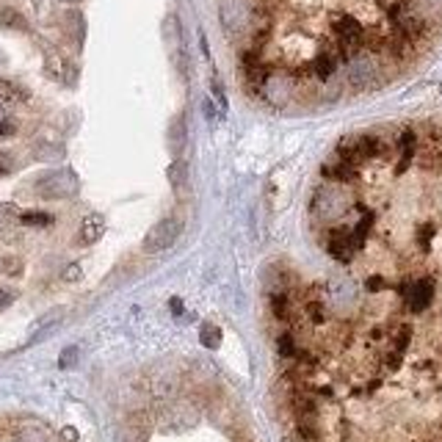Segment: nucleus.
I'll use <instances>...</instances> for the list:
<instances>
[{
    "instance_id": "obj_1",
    "label": "nucleus",
    "mask_w": 442,
    "mask_h": 442,
    "mask_svg": "<svg viewBox=\"0 0 442 442\" xmlns=\"http://www.w3.org/2000/svg\"><path fill=\"white\" fill-rule=\"evenodd\" d=\"M180 233H182V221L177 216L160 219L155 227L144 235V252H147V255H160V252L172 249L175 241L180 238Z\"/></svg>"
},
{
    "instance_id": "obj_2",
    "label": "nucleus",
    "mask_w": 442,
    "mask_h": 442,
    "mask_svg": "<svg viewBox=\"0 0 442 442\" xmlns=\"http://www.w3.org/2000/svg\"><path fill=\"white\" fill-rule=\"evenodd\" d=\"M75 191H78V177L72 172H67V169L50 172V175L39 177V182H36V194L45 197V199H67Z\"/></svg>"
},
{
    "instance_id": "obj_3",
    "label": "nucleus",
    "mask_w": 442,
    "mask_h": 442,
    "mask_svg": "<svg viewBox=\"0 0 442 442\" xmlns=\"http://www.w3.org/2000/svg\"><path fill=\"white\" fill-rule=\"evenodd\" d=\"M105 233V219L100 213H89L83 221H80V230H78V241L80 243H86V246H92V243H97Z\"/></svg>"
},
{
    "instance_id": "obj_4",
    "label": "nucleus",
    "mask_w": 442,
    "mask_h": 442,
    "mask_svg": "<svg viewBox=\"0 0 442 442\" xmlns=\"http://www.w3.org/2000/svg\"><path fill=\"white\" fill-rule=\"evenodd\" d=\"M17 442H55V437L39 423H23L17 429Z\"/></svg>"
},
{
    "instance_id": "obj_5",
    "label": "nucleus",
    "mask_w": 442,
    "mask_h": 442,
    "mask_svg": "<svg viewBox=\"0 0 442 442\" xmlns=\"http://www.w3.org/2000/svg\"><path fill=\"white\" fill-rule=\"evenodd\" d=\"M20 221L26 224V227H50L53 219L50 213H45V210H26L23 216H20Z\"/></svg>"
},
{
    "instance_id": "obj_6",
    "label": "nucleus",
    "mask_w": 442,
    "mask_h": 442,
    "mask_svg": "<svg viewBox=\"0 0 442 442\" xmlns=\"http://www.w3.org/2000/svg\"><path fill=\"white\" fill-rule=\"evenodd\" d=\"M0 26L14 28V31H28L26 17H23L20 11H14V9H3V11H0Z\"/></svg>"
},
{
    "instance_id": "obj_7",
    "label": "nucleus",
    "mask_w": 442,
    "mask_h": 442,
    "mask_svg": "<svg viewBox=\"0 0 442 442\" xmlns=\"http://www.w3.org/2000/svg\"><path fill=\"white\" fill-rule=\"evenodd\" d=\"M169 177H172V185H175V188H177V191H180L182 185H185V163H182V160H177V163H175V166H172V169H169Z\"/></svg>"
},
{
    "instance_id": "obj_8",
    "label": "nucleus",
    "mask_w": 442,
    "mask_h": 442,
    "mask_svg": "<svg viewBox=\"0 0 442 442\" xmlns=\"http://www.w3.org/2000/svg\"><path fill=\"white\" fill-rule=\"evenodd\" d=\"M202 343H205L208 348L219 346V329H216V326H205V329H202Z\"/></svg>"
},
{
    "instance_id": "obj_9",
    "label": "nucleus",
    "mask_w": 442,
    "mask_h": 442,
    "mask_svg": "<svg viewBox=\"0 0 442 442\" xmlns=\"http://www.w3.org/2000/svg\"><path fill=\"white\" fill-rule=\"evenodd\" d=\"M11 172H14V158L9 155V153H0V177H6Z\"/></svg>"
},
{
    "instance_id": "obj_10",
    "label": "nucleus",
    "mask_w": 442,
    "mask_h": 442,
    "mask_svg": "<svg viewBox=\"0 0 442 442\" xmlns=\"http://www.w3.org/2000/svg\"><path fill=\"white\" fill-rule=\"evenodd\" d=\"M80 277H83V271H80L78 263H72V265L64 268V280H67V282H78Z\"/></svg>"
},
{
    "instance_id": "obj_11",
    "label": "nucleus",
    "mask_w": 442,
    "mask_h": 442,
    "mask_svg": "<svg viewBox=\"0 0 442 442\" xmlns=\"http://www.w3.org/2000/svg\"><path fill=\"white\" fill-rule=\"evenodd\" d=\"M14 131H17V125H14L11 119H6V116H3V122H0V136H11Z\"/></svg>"
},
{
    "instance_id": "obj_12",
    "label": "nucleus",
    "mask_w": 442,
    "mask_h": 442,
    "mask_svg": "<svg viewBox=\"0 0 442 442\" xmlns=\"http://www.w3.org/2000/svg\"><path fill=\"white\" fill-rule=\"evenodd\" d=\"M3 265H6V274H20V263L17 260H6Z\"/></svg>"
},
{
    "instance_id": "obj_13",
    "label": "nucleus",
    "mask_w": 442,
    "mask_h": 442,
    "mask_svg": "<svg viewBox=\"0 0 442 442\" xmlns=\"http://www.w3.org/2000/svg\"><path fill=\"white\" fill-rule=\"evenodd\" d=\"M6 302H9V296H6V290H3V287H0V307H3V304H6Z\"/></svg>"
},
{
    "instance_id": "obj_14",
    "label": "nucleus",
    "mask_w": 442,
    "mask_h": 442,
    "mask_svg": "<svg viewBox=\"0 0 442 442\" xmlns=\"http://www.w3.org/2000/svg\"><path fill=\"white\" fill-rule=\"evenodd\" d=\"M0 122H3V114H0Z\"/></svg>"
}]
</instances>
